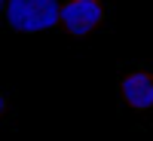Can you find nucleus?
I'll return each instance as SVG.
<instances>
[{
  "instance_id": "nucleus-1",
  "label": "nucleus",
  "mask_w": 153,
  "mask_h": 141,
  "mask_svg": "<svg viewBox=\"0 0 153 141\" xmlns=\"http://www.w3.org/2000/svg\"><path fill=\"white\" fill-rule=\"evenodd\" d=\"M58 0H6L3 16L16 34H40L58 25Z\"/></svg>"
},
{
  "instance_id": "nucleus-2",
  "label": "nucleus",
  "mask_w": 153,
  "mask_h": 141,
  "mask_svg": "<svg viewBox=\"0 0 153 141\" xmlns=\"http://www.w3.org/2000/svg\"><path fill=\"white\" fill-rule=\"evenodd\" d=\"M101 22H104L101 0H68V3L58 9V25H65L74 37L92 34Z\"/></svg>"
},
{
  "instance_id": "nucleus-3",
  "label": "nucleus",
  "mask_w": 153,
  "mask_h": 141,
  "mask_svg": "<svg viewBox=\"0 0 153 141\" xmlns=\"http://www.w3.org/2000/svg\"><path fill=\"white\" fill-rule=\"evenodd\" d=\"M120 95L132 110H150L153 107V77L150 74H129L120 83Z\"/></svg>"
},
{
  "instance_id": "nucleus-4",
  "label": "nucleus",
  "mask_w": 153,
  "mask_h": 141,
  "mask_svg": "<svg viewBox=\"0 0 153 141\" xmlns=\"http://www.w3.org/2000/svg\"><path fill=\"white\" fill-rule=\"evenodd\" d=\"M3 110H6V98H3V92H0V117H3Z\"/></svg>"
},
{
  "instance_id": "nucleus-5",
  "label": "nucleus",
  "mask_w": 153,
  "mask_h": 141,
  "mask_svg": "<svg viewBox=\"0 0 153 141\" xmlns=\"http://www.w3.org/2000/svg\"><path fill=\"white\" fill-rule=\"evenodd\" d=\"M3 3H6V0H0V12H3Z\"/></svg>"
}]
</instances>
